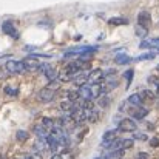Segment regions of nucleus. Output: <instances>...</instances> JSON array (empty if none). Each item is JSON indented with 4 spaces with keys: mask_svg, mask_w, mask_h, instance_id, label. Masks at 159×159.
Segmentation results:
<instances>
[{
    "mask_svg": "<svg viewBox=\"0 0 159 159\" xmlns=\"http://www.w3.org/2000/svg\"><path fill=\"white\" fill-rule=\"evenodd\" d=\"M96 159H102V158H96Z\"/></svg>",
    "mask_w": 159,
    "mask_h": 159,
    "instance_id": "obj_32",
    "label": "nucleus"
},
{
    "mask_svg": "<svg viewBox=\"0 0 159 159\" xmlns=\"http://www.w3.org/2000/svg\"><path fill=\"white\" fill-rule=\"evenodd\" d=\"M125 77H127V87L130 85V82H131V76H133V70H128V71H125V74H124Z\"/></svg>",
    "mask_w": 159,
    "mask_h": 159,
    "instance_id": "obj_25",
    "label": "nucleus"
},
{
    "mask_svg": "<svg viewBox=\"0 0 159 159\" xmlns=\"http://www.w3.org/2000/svg\"><path fill=\"white\" fill-rule=\"evenodd\" d=\"M134 139H139V141H147V136L144 133H134Z\"/></svg>",
    "mask_w": 159,
    "mask_h": 159,
    "instance_id": "obj_28",
    "label": "nucleus"
},
{
    "mask_svg": "<svg viewBox=\"0 0 159 159\" xmlns=\"http://www.w3.org/2000/svg\"><path fill=\"white\" fill-rule=\"evenodd\" d=\"M79 96H80V101H91V87L90 85H82L79 87Z\"/></svg>",
    "mask_w": 159,
    "mask_h": 159,
    "instance_id": "obj_12",
    "label": "nucleus"
},
{
    "mask_svg": "<svg viewBox=\"0 0 159 159\" xmlns=\"http://www.w3.org/2000/svg\"><path fill=\"white\" fill-rule=\"evenodd\" d=\"M138 125L133 119L127 117V119H122L117 125V131H127V133H131V131H136Z\"/></svg>",
    "mask_w": 159,
    "mask_h": 159,
    "instance_id": "obj_5",
    "label": "nucleus"
},
{
    "mask_svg": "<svg viewBox=\"0 0 159 159\" xmlns=\"http://www.w3.org/2000/svg\"><path fill=\"white\" fill-rule=\"evenodd\" d=\"M156 56V53H150V54H142V56H139L138 57V60H144V59H153Z\"/></svg>",
    "mask_w": 159,
    "mask_h": 159,
    "instance_id": "obj_26",
    "label": "nucleus"
},
{
    "mask_svg": "<svg viewBox=\"0 0 159 159\" xmlns=\"http://www.w3.org/2000/svg\"><path fill=\"white\" fill-rule=\"evenodd\" d=\"M114 62H116L117 65H125V63H130V62H131V57H128L125 53L117 54V56L114 57Z\"/></svg>",
    "mask_w": 159,
    "mask_h": 159,
    "instance_id": "obj_20",
    "label": "nucleus"
},
{
    "mask_svg": "<svg viewBox=\"0 0 159 159\" xmlns=\"http://www.w3.org/2000/svg\"><path fill=\"white\" fill-rule=\"evenodd\" d=\"M57 87H59V80L56 79L48 87L42 88V90L39 91V94H37L39 101H40V102H45V104H47V102H51L54 99V96H56V93H57Z\"/></svg>",
    "mask_w": 159,
    "mask_h": 159,
    "instance_id": "obj_2",
    "label": "nucleus"
},
{
    "mask_svg": "<svg viewBox=\"0 0 159 159\" xmlns=\"http://www.w3.org/2000/svg\"><path fill=\"white\" fill-rule=\"evenodd\" d=\"M138 26L142 28V30H147V31L150 30V26H152V17H150V14L147 11L139 12V16H138Z\"/></svg>",
    "mask_w": 159,
    "mask_h": 159,
    "instance_id": "obj_6",
    "label": "nucleus"
},
{
    "mask_svg": "<svg viewBox=\"0 0 159 159\" xmlns=\"http://www.w3.org/2000/svg\"><path fill=\"white\" fill-rule=\"evenodd\" d=\"M87 77H88V73H85V71L82 70L80 73H77V74H76V77L73 79V82H74L76 85L82 87V85H87Z\"/></svg>",
    "mask_w": 159,
    "mask_h": 159,
    "instance_id": "obj_16",
    "label": "nucleus"
},
{
    "mask_svg": "<svg viewBox=\"0 0 159 159\" xmlns=\"http://www.w3.org/2000/svg\"><path fill=\"white\" fill-rule=\"evenodd\" d=\"M158 70H159V65H158Z\"/></svg>",
    "mask_w": 159,
    "mask_h": 159,
    "instance_id": "obj_33",
    "label": "nucleus"
},
{
    "mask_svg": "<svg viewBox=\"0 0 159 159\" xmlns=\"http://www.w3.org/2000/svg\"><path fill=\"white\" fill-rule=\"evenodd\" d=\"M141 48H155V50H159V37H153V39H145L141 42L139 45Z\"/></svg>",
    "mask_w": 159,
    "mask_h": 159,
    "instance_id": "obj_13",
    "label": "nucleus"
},
{
    "mask_svg": "<svg viewBox=\"0 0 159 159\" xmlns=\"http://www.w3.org/2000/svg\"><path fill=\"white\" fill-rule=\"evenodd\" d=\"M108 23H110V25H127L128 20L124 19V17H113V19L108 20Z\"/></svg>",
    "mask_w": 159,
    "mask_h": 159,
    "instance_id": "obj_21",
    "label": "nucleus"
},
{
    "mask_svg": "<svg viewBox=\"0 0 159 159\" xmlns=\"http://www.w3.org/2000/svg\"><path fill=\"white\" fill-rule=\"evenodd\" d=\"M6 70H8V73L20 74V73L25 71V66H23L22 60H8L6 62Z\"/></svg>",
    "mask_w": 159,
    "mask_h": 159,
    "instance_id": "obj_7",
    "label": "nucleus"
},
{
    "mask_svg": "<svg viewBox=\"0 0 159 159\" xmlns=\"http://www.w3.org/2000/svg\"><path fill=\"white\" fill-rule=\"evenodd\" d=\"M127 104H130L131 107H142V99H141V96L139 94H131L130 98H128V101H127Z\"/></svg>",
    "mask_w": 159,
    "mask_h": 159,
    "instance_id": "obj_19",
    "label": "nucleus"
},
{
    "mask_svg": "<svg viewBox=\"0 0 159 159\" xmlns=\"http://www.w3.org/2000/svg\"><path fill=\"white\" fill-rule=\"evenodd\" d=\"M39 70H42V71L45 73V76H47V79H48L50 82H53V80L57 79V73H56V70H54L51 65H48V63H42Z\"/></svg>",
    "mask_w": 159,
    "mask_h": 159,
    "instance_id": "obj_11",
    "label": "nucleus"
},
{
    "mask_svg": "<svg viewBox=\"0 0 159 159\" xmlns=\"http://www.w3.org/2000/svg\"><path fill=\"white\" fill-rule=\"evenodd\" d=\"M34 131H36L37 138H39V139H43V141H47V139H48V136H50V131H48L42 124L36 125V127H34Z\"/></svg>",
    "mask_w": 159,
    "mask_h": 159,
    "instance_id": "obj_15",
    "label": "nucleus"
},
{
    "mask_svg": "<svg viewBox=\"0 0 159 159\" xmlns=\"http://www.w3.org/2000/svg\"><path fill=\"white\" fill-rule=\"evenodd\" d=\"M147 30H142V28H139V26H136V34L139 36V37H145L147 36Z\"/></svg>",
    "mask_w": 159,
    "mask_h": 159,
    "instance_id": "obj_24",
    "label": "nucleus"
},
{
    "mask_svg": "<svg viewBox=\"0 0 159 159\" xmlns=\"http://www.w3.org/2000/svg\"><path fill=\"white\" fill-rule=\"evenodd\" d=\"M22 63H23L25 70H30V71L39 70V68H40V65H42V63H40L34 56H28V57H25V59L22 60Z\"/></svg>",
    "mask_w": 159,
    "mask_h": 159,
    "instance_id": "obj_8",
    "label": "nucleus"
},
{
    "mask_svg": "<svg viewBox=\"0 0 159 159\" xmlns=\"http://www.w3.org/2000/svg\"><path fill=\"white\" fill-rule=\"evenodd\" d=\"M2 30H3V33L5 34H8V36H12V37H17V31H16V28H14V23L12 22H5L3 25H2Z\"/></svg>",
    "mask_w": 159,
    "mask_h": 159,
    "instance_id": "obj_14",
    "label": "nucleus"
},
{
    "mask_svg": "<svg viewBox=\"0 0 159 159\" xmlns=\"http://www.w3.org/2000/svg\"><path fill=\"white\" fill-rule=\"evenodd\" d=\"M128 113H130L131 117H134V119H144V117L148 114V110L144 108V107H131V108L128 110Z\"/></svg>",
    "mask_w": 159,
    "mask_h": 159,
    "instance_id": "obj_10",
    "label": "nucleus"
},
{
    "mask_svg": "<svg viewBox=\"0 0 159 159\" xmlns=\"http://www.w3.org/2000/svg\"><path fill=\"white\" fill-rule=\"evenodd\" d=\"M136 159H148V155H147V153H139Z\"/></svg>",
    "mask_w": 159,
    "mask_h": 159,
    "instance_id": "obj_30",
    "label": "nucleus"
},
{
    "mask_svg": "<svg viewBox=\"0 0 159 159\" xmlns=\"http://www.w3.org/2000/svg\"><path fill=\"white\" fill-rule=\"evenodd\" d=\"M117 130H111V131H107L105 134H104V138H102V147L104 148H108L110 150V147H111V144L117 139Z\"/></svg>",
    "mask_w": 159,
    "mask_h": 159,
    "instance_id": "obj_9",
    "label": "nucleus"
},
{
    "mask_svg": "<svg viewBox=\"0 0 159 159\" xmlns=\"http://www.w3.org/2000/svg\"><path fill=\"white\" fill-rule=\"evenodd\" d=\"M5 93H6V94L16 96V94H17V90H16V88H11V87H6V88H5Z\"/></svg>",
    "mask_w": 159,
    "mask_h": 159,
    "instance_id": "obj_27",
    "label": "nucleus"
},
{
    "mask_svg": "<svg viewBox=\"0 0 159 159\" xmlns=\"http://www.w3.org/2000/svg\"><path fill=\"white\" fill-rule=\"evenodd\" d=\"M133 144H134V141H133V139H120V141H119V147H117V150L125 152V150L131 148V147H133Z\"/></svg>",
    "mask_w": 159,
    "mask_h": 159,
    "instance_id": "obj_18",
    "label": "nucleus"
},
{
    "mask_svg": "<svg viewBox=\"0 0 159 159\" xmlns=\"http://www.w3.org/2000/svg\"><path fill=\"white\" fill-rule=\"evenodd\" d=\"M94 51H98V47H90V45H80V47H74L71 50H68L65 56H74V54H93Z\"/></svg>",
    "mask_w": 159,
    "mask_h": 159,
    "instance_id": "obj_3",
    "label": "nucleus"
},
{
    "mask_svg": "<svg viewBox=\"0 0 159 159\" xmlns=\"http://www.w3.org/2000/svg\"><path fill=\"white\" fill-rule=\"evenodd\" d=\"M16 138H17V141H20V142H25V141L30 138V134H28V131H23V130H20V131H17Z\"/></svg>",
    "mask_w": 159,
    "mask_h": 159,
    "instance_id": "obj_23",
    "label": "nucleus"
},
{
    "mask_svg": "<svg viewBox=\"0 0 159 159\" xmlns=\"http://www.w3.org/2000/svg\"><path fill=\"white\" fill-rule=\"evenodd\" d=\"M148 84L153 87V90L159 94V77H156V76H150V77H148Z\"/></svg>",
    "mask_w": 159,
    "mask_h": 159,
    "instance_id": "obj_22",
    "label": "nucleus"
},
{
    "mask_svg": "<svg viewBox=\"0 0 159 159\" xmlns=\"http://www.w3.org/2000/svg\"><path fill=\"white\" fill-rule=\"evenodd\" d=\"M26 159H39V156H36V155H34V156H30V158H26Z\"/></svg>",
    "mask_w": 159,
    "mask_h": 159,
    "instance_id": "obj_31",
    "label": "nucleus"
},
{
    "mask_svg": "<svg viewBox=\"0 0 159 159\" xmlns=\"http://www.w3.org/2000/svg\"><path fill=\"white\" fill-rule=\"evenodd\" d=\"M150 144H152V147H158L159 145V139H156V138H155V139H152V141H150Z\"/></svg>",
    "mask_w": 159,
    "mask_h": 159,
    "instance_id": "obj_29",
    "label": "nucleus"
},
{
    "mask_svg": "<svg viewBox=\"0 0 159 159\" xmlns=\"http://www.w3.org/2000/svg\"><path fill=\"white\" fill-rule=\"evenodd\" d=\"M142 99V102H153L155 101V93H152L150 90H144L141 93H138Z\"/></svg>",
    "mask_w": 159,
    "mask_h": 159,
    "instance_id": "obj_17",
    "label": "nucleus"
},
{
    "mask_svg": "<svg viewBox=\"0 0 159 159\" xmlns=\"http://www.w3.org/2000/svg\"><path fill=\"white\" fill-rule=\"evenodd\" d=\"M82 63L80 62H71L68 63L59 74H57V80L59 82H73V79L76 77L77 73L82 71Z\"/></svg>",
    "mask_w": 159,
    "mask_h": 159,
    "instance_id": "obj_1",
    "label": "nucleus"
},
{
    "mask_svg": "<svg viewBox=\"0 0 159 159\" xmlns=\"http://www.w3.org/2000/svg\"><path fill=\"white\" fill-rule=\"evenodd\" d=\"M104 71L102 70H93V71H90L88 73V77H87V85H98V84H101L102 80H104Z\"/></svg>",
    "mask_w": 159,
    "mask_h": 159,
    "instance_id": "obj_4",
    "label": "nucleus"
}]
</instances>
